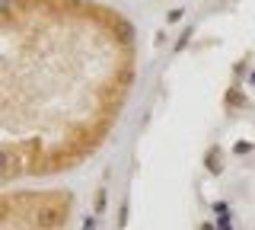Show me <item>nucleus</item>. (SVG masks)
Returning a JSON list of instances; mask_svg holds the SVG:
<instances>
[{"label": "nucleus", "instance_id": "nucleus-4", "mask_svg": "<svg viewBox=\"0 0 255 230\" xmlns=\"http://www.w3.org/2000/svg\"><path fill=\"white\" fill-rule=\"evenodd\" d=\"M86 230H96V221H93V218L86 221Z\"/></svg>", "mask_w": 255, "mask_h": 230}, {"label": "nucleus", "instance_id": "nucleus-3", "mask_svg": "<svg viewBox=\"0 0 255 230\" xmlns=\"http://www.w3.org/2000/svg\"><path fill=\"white\" fill-rule=\"evenodd\" d=\"M93 205H96V211H99V214L105 211V192H102V189L96 192V201H93Z\"/></svg>", "mask_w": 255, "mask_h": 230}, {"label": "nucleus", "instance_id": "nucleus-5", "mask_svg": "<svg viewBox=\"0 0 255 230\" xmlns=\"http://www.w3.org/2000/svg\"><path fill=\"white\" fill-rule=\"evenodd\" d=\"M204 230H214V227H211V224H204Z\"/></svg>", "mask_w": 255, "mask_h": 230}, {"label": "nucleus", "instance_id": "nucleus-2", "mask_svg": "<svg viewBox=\"0 0 255 230\" xmlns=\"http://www.w3.org/2000/svg\"><path fill=\"white\" fill-rule=\"evenodd\" d=\"M207 170H211V173H220V151H211V153H207Z\"/></svg>", "mask_w": 255, "mask_h": 230}, {"label": "nucleus", "instance_id": "nucleus-1", "mask_svg": "<svg viewBox=\"0 0 255 230\" xmlns=\"http://www.w3.org/2000/svg\"><path fill=\"white\" fill-rule=\"evenodd\" d=\"M226 106H233V109H239V106H246V96L233 86V90H226Z\"/></svg>", "mask_w": 255, "mask_h": 230}]
</instances>
